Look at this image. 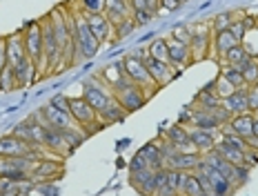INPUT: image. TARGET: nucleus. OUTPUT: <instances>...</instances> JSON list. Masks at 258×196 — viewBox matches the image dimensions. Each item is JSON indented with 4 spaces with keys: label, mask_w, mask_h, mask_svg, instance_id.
Masks as SVG:
<instances>
[{
    "label": "nucleus",
    "mask_w": 258,
    "mask_h": 196,
    "mask_svg": "<svg viewBox=\"0 0 258 196\" xmlns=\"http://www.w3.org/2000/svg\"><path fill=\"white\" fill-rule=\"evenodd\" d=\"M69 12V23H72L74 29V42H76V56L83 58V61H91V58L98 54L100 42L98 38L91 34L85 16L78 12V9H67Z\"/></svg>",
    "instance_id": "nucleus-1"
},
{
    "label": "nucleus",
    "mask_w": 258,
    "mask_h": 196,
    "mask_svg": "<svg viewBox=\"0 0 258 196\" xmlns=\"http://www.w3.org/2000/svg\"><path fill=\"white\" fill-rule=\"evenodd\" d=\"M191 40H189V58L191 63L207 61L212 56V23H196L189 25Z\"/></svg>",
    "instance_id": "nucleus-2"
},
{
    "label": "nucleus",
    "mask_w": 258,
    "mask_h": 196,
    "mask_svg": "<svg viewBox=\"0 0 258 196\" xmlns=\"http://www.w3.org/2000/svg\"><path fill=\"white\" fill-rule=\"evenodd\" d=\"M23 38H25V52L31 61L36 63V67L40 69L45 67V47H42V23L40 20H31L23 27Z\"/></svg>",
    "instance_id": "nucleus-3"
},
{
    "label": "nucleus",
    "mask_w": 258,
    "mask_h": 196,
    "mask_svg": "<svg viewBox=\"0 0 258 196\" xmlns=\"http://www.w3.org/2000/svg\"><path fill=\"white\" fill-rule=\"evenodd\" d=\"M64 174V159L60 156H47V159H40L34 163L29 172V178L34 185L38 183H51L56 178H60Z\"/></svg>",
    "instance_id": "nucleus-4"
},
{
    "label": "nucleus",
    "mask_w": 258,
    "mask_h": 196,
    "mask_svg": "<svg viewBox=\"0 0 258 196\" xmlns=\"http://www.w3.org/2000/svg\"><path fill=\"white\" fill-rule=\"evenodd\" d=\"M120 63H122V69H125L127 78L132 80L134 85H138L141 89L147 91L149 98H152L156 91L160 89V87L154 83L152 76H149V72H147V67L143 65V61H138V58H132V56H125Z\"/></svg>",
    "instance_id": "nucleus-5"
},
{
    "label": "nucleus",
    "mask_w": 258,
    "mask_h": 196,
    "mask_svg": "<svg viewBox=\"0 0 258 196\" xmlns=\"http://www.w3.org/2000/svg\"><path fill=\"white\" fill-rule=\"evenodd\" d=\"M83 98L100 114L111 101H114V94H111V91L107 89V87L100 83L96 76H91V78H87L83 83Z\"/></svg>",
    "instance_id": "nucleus-6"
},
{
    "label": "nucleus",
    "mask_w": 258,
    "mask_h": 196,
    "mask_svg": "<svg viewBox=\"0 0 258 196\" xmlns=\"http://www.w3.org/2000/svg\"><path fill=\"white\" fill-rule=\"evenodd\" d=\"M96 78L103 83L107 89L111 91V94H118L120 89H125V87L129 85H134L132 80L127 78V74H125V69H122V63L118 61V63H111V65H105L103 69H100L98 74H96Z\"/></svg>",
    "instance_id": "nucleus-7"
},
{
    "label": "nucleus",
    "mask_w": 258,
    "mask_h": 196,
    "mask_svg": "<svg viewBox=\"0 0 258 196\" xmlns=\"http://www.w3.org/2000/svg\"><path fill=\"white\" fill-rule=\"evenodd\" d=\"M114 98L127 114H134V112H138L145 107V103L149 101V94L145 89H141L138 85H129L125 89L118 91V94H114Z\"/></svg>",
    "instance_id": "nucleus-8"
},
{
    "label": "nucleus",
    "mask_w": 258,
    "mask_h": 196,
    "mask_svg": "<svg viewBox=\"0 0 258 196\" xmlns=\"http://www.w3.org/2000/svg\"><path fill=\"white\" fill-rule=\"evenodd\" d=\"M14 136H20L23 140H27L29 145H42L45 147V134H47V127L42 123H38L34 116H29L27 121H23L20 125H16L12 129Z\"/></svg>",
    "instance_id": "nucleus-9"
},
{
    "label": "nucleus",
    "mask_w": 258,
    "mask_h": 196,
    "mask_svg": "<svg viewBox=\"0 0 258 196\" xmlns=\"http://www.w3.org/2000/svg\"><path fill=\"white\" fill-rule=\"evenodd\" d=\"M143 65L147 67V72L149 76L154 78V83L158 85V87H163V85H167L169 80H174L176 76H178V72H176L174 67H171L169 63H163V61H156V58L152 56H145V61Z\"/></svg>",
    "instance_id": "nucleus-10"
},
{
    "label": "nucleus",
    "mask_w": 258,
    "mask_h": 196,
    "mask_svg": "<svg viewBox=\"0 0 258 196\" xmlns=\"http://www.w3.org/2000/svg\"><path fill=\"white\" fill-rule=\"evenodd\" d=\"M83 16H85V20H87L91 34L98 38L100 45L114 40V25L109 23V18H107L105 14H83Z\"/></svg>",
    "instance_id": "nucleus-11"
},
{
    "label": "nucleus",
    "mask_w": 258,
    "mask_h": 196,
    "mask_svg": "<svg viewBox=\"0 0 258 196\" xmlns=\"http://www.w3.org/2000/svg\"><path fill=\"white\" fill-rule=\"evenodd\" d=\"M14 76H16V87L25 89V87L34 85L40 78V69L36 67V63L29 56H25L18 65H14Z\"/></svg>",
    "instance_id": "nucleus-12"
},
{
    "label": "nucleus",
    "mask_w": 258,
    "mask_h": 196,
    "mask_svg": "<svg viewBox=\"0 0 258 196\" xmlns=\"http://www.w3.org/2000/svg\"><path fill=\"white\" fill-rule=\"evenodd\" d=\"M167 61L169 65L176 69V72H182L187 65H191V58H189V45L185 42H178V40H171L167 38Z\"/></svg>",
    "instance_id": "nucleus-13"
},
{
    "label": "nucleus",
    "mask_w": 258,
    "mask_h": 196,
    "mask_svg": "<svg viewBox=\"0 0 258 196\" xmlns=\"http://www.w3.org/2000/svg\"><path fill=\"white\" fill-rule=\"evenodd\" d=\"M3 38H5V49H7V63L14 67V65H18L27 56L23 29H16V31H12V34L3 36Z\"/></svg>",
    "instance_id": "nucleus-14"
},
{
    "label": "nucleus",
    "mask_w": 258,
    "mask_h": 196,
    "mask_svg": "<svg viewBox=\"0 0 258 196\" xmlns=\"http://www.w3.org/2000/svg\"><path fill=\"white\" fill-rule=\"evenodd\" d=\"M203 161L201 152H176L171 159L165 163V170H178V172H194L198 163Z\"/></svg>",
    "instance_id": "nucleus-15"
},
{
    "label": "nucleus",
    "mask_w": 258,
    "mask_h": 196,
    "mask_svg": "<svg viewBox=\"0 0 258 196\" xmlns=\"http://www.w3.org/2000/svg\"><path fill=\"white\" fill-rule=\"evenodd\" d=\"M45 147L47 152H53L56 156H60V159H67V156H72V147H69L67 138H64L62 129H56V127H47V134H45Z\"/></svg>",
    "instance_id": "nucleus-16"
},
{
    "label": "nucleus",
    "mask_w": 258,
    "mask_h": 196,
    "mask_svg": "<svg viewBox=\"0 0 258 196\" xmlns=\"http://www.w3.org/2000/svg\"><path fill=\"white\" fill-rule=\"evenodd\" d=\"M38 112H40V116L45 118V123L49 125V127H56V129H72V127H78V125L72 121V116H69V114L56 110L51 103L42 105Z\"/></svg>",
    "instance_id": "nucleus-17"
},
{
    "label": "nucleus",
    "mask_w": 258,
    "mask_h": 196,
    "mask_svg": "<svg viewBox=\"0 0 258 196\" xmlns=\"http://www.w3.org/2000/svg\"><path fill=\"white\" fill-rule=\"evenodd\" d=\"M29 152H31V145L23 140L20 136H14V134H5L0 138V156H27L29 159Z\"/></svg>",
    "instance_id": "nucleus-18"
},
{
    "label": "nucleus",
    "mask_w": 258,
    "mask_h": 196,
    "mask_svg": "<svg viewBox=\"0 0 258 196\" xmlns=\"http://www.w3.org/2000/svg\"><path fill=\"white\" fill-rule=\"evenodd\" d=\"M163 136H165V140H169L178 152H196L189 140V127H185V125L174 123L171 127L165 129Z\"/></svg>",
    "instance_id": "nucleus-19"
},
{
    "label": "nucleus",
    "mask_w": 258,
    "mask_h": 196,
    "mask_svg": "<svg viewBox=\"0 0 258 196\" xmlns=\"http://www.w3.org/2000/svg\"><path fill=\"white\" fill-rule=\"evenodd\" d=\"M189 140L194 145V150L201 152V154H207L216 147L218 136L216 132H209V129H198V127H189Z\"/></svg>",
    "instance_id": "nucleus-20"
},
{
    "label": "nucleus",
    "mask_w": 258,
    "mask_h": 196,
    "mask_svg": "<svg viewBox=\"0 0 258 196\" xmlns=\"http://www.w3.org/2000/svg\"><path fill=\"white\" fill-rule=\"evenodd\" d=\"M154 172L156 170H141L129 172V185L143 196H154Z\"/></svg>",
    "instance_id": "nucleus-21"
},
{
    "label": "nucleus",
    "mask_w": 258,
    "mask_h": 196,
    "mask_svg": "<svg viewBox=\"0 0 258 196\" xmlns=\"http://www.w3.org/2000/svg\"><path fill=\"white\" fill-rule=\"evenodd\" d=\"M234 45H238V40L229 34V29L225 31H216V34H212V52H214V58L220 63L225 58V54L229 52Z\"/></svg>",
    "instance_id": "nucleus-22"
},
{
    "label": "nucleus",
    "mask_w": 258,
    "mask_h": 196,
    "mask_svg": "<svg viewBox=\"0 0 258 196\" xmlns=\"http://www.w3.org/2000/svg\"><path fill=\"white\" fill-rule=\"evenodd\" d=\"M223 107L232 114V116H238V114L249 112L247 110V87H243V89H234L229 96H225L223 98Z\"/></svg>",
    "instance_id": "nucleus-23"
},
{
    "label": "nucleus",
    "mask_w": 258,
    "mask_h": 196,
    "mask_svg": "<svg viewBox=\"0 0 258 196\" xmlns=\"http://www.w3.org/2000/svg\"><path fill=\"white\" fill-rule=\"evenodd\" d=\"M105 16L109 18V23L116 27L120 20H125V18L132 16L129 0H107V3H105Z\"/></svg>",
    "instance_id": "nucleus-24"
},
{
    "label": "nucleus",
    "mask_w": 258,
    "mask_h": 196,
    "mask_svg": "<svg viewBox=\"0 0 258 196\" xmlns=\"http://www.w3.org/2000/svg\"><path fill=\"white\" fill-rule=\"evenodd\" d=\"M0 178H7V181H14V183H31L29 172L18 170L14 165V161L5 159V156H0Z\"/></svg>",
    "instance_id": "nucleus-25"
},
{
    "label": "nucleus",
    "mask_w": 258,
    "mask_h": 196,
    "mask_svg": "<svg viewBox=\"0 0 258 196\" xmlns=\"http://www.w3.org/2000/svg\"><path fill=\"white\" fill-rule=\"evenodd\" d=\"M189 105L194 107V110H201V112H214L216 107L223 105V98H218L214 91H209V89L203 87V89L198 91L196 98H194Z\"/></svg>",
    "instance_id": "nucleus-26"
},
{
    "label": "nucleus",
    "mask_w": 258,
    "mask_h": 196,
    "mask_svg": "<svg viewBox=\"0 0 258 196\" xmlns=\"http://www.w3.org/2000/svg\"><path fill=\"white\" fill-rule=\"evenodd\" d=\"M138 154L147 161V165L152 167V170H163L165 167V161H163V156H160V145L156 138L149 140V143H145L141 150H138Z\"/></svg>",
    "instance_id": "nucleus-27"
},
{
    "label": "nucleus",
    "mask_w": 258,
    "mask_h": 196,
    "mask_svg": "<svg viewBox=\"0 0 258 196\" xmlns=\"http://www.w3.org/2000/svg\"><path fill=\"white\" fill-rule=\"evenodd\" d=\"M254 116H256V114H251V112L232 116V121L227 123V127L232 129L234 134H238L240 138H247V136H251V123H254Z\"/></svg>",
    "instance_id": "nucleus-28"
},
{
    "label": "nucleus",
    "mask_w": 258,
    "mask_h": 196,
    "mask_svg": "<svg viewBox=\"0 0 258 196\" xmlns=\"http://www.w3.org/2000/svg\"><path fill=\"white\" fill-rule=\"evenodd\" d=\"M220 78L225 80V83H229L234 87V89H243L245 85V80H243V74H240V69L238 67H232V65H227V63H220Z\"/></svg>",
    "instance_id": "nucleus-29"
},
{
    "label": "nucleus",
    "mask_w": 258,
    "mask_h": 196,
    "mask_svg": "<svg viewBox=\"0 0 258 196\" xmlns=\"http://www.w3.org/2000/svg\"><path fill=\"white\" fill-rule=\"evenodd\" d=\"M214 150L218 152L220 156H223L227 163H232V165H243V150H238V147L234 145H227L225 140H216V147Z\"/></svg>",
    "instance_id": "nucleus-30"
},
{
    "label": "nucleus",
    "mask_w": 258,
    "mask_h": 196,
    "mask_svg": "<svg viewBox=\"0 0 258 196\" xmlns=\"http://www.w3.org/2000/svg\"><path fill=\"white\" fill-rule=\"evenodd\" d=\"M98 116H100V121H103L105 125H114V123H120V121H125V116H129V114H127L125 110H122L120 105H118V101L114 98V101H111L109 105H107L105 110L98 114Z\"/></svg>",
    "instance_id": "nucleus-31"
},
{
    "label": "nucleus",
    "mask_w": 258,
    "mask_h": 196,
    "mask_svg": "<svg viewBox=\"0 0 258 196\" xmlns=\"http://www.w3.org/2000/svg\"><path fill=\"white\" fill-rule=\"evenodd\" d=\"M191 127H198V129H209V132H220V125H218L216 118H214L209 112H201V110H196V112H194Z\"/></svg>",
    "instance_id": "nucleus-32"
},
{
    "label": "nucleus",
    "mask_w": 258,
    "mask_h": 196,
    "mask_svg": "<svg viewBox=\"0 0 258 196\" xmlns=\"http://www.w3.org/2000/svg\"><path fill=\"white\" fill-rule=\"evenodd\" d=\"M238 69H240V74H243V80H245L247 87H251V85L258 83V58L249 56Z\"/></svg>",
    "instance_id": "nucleus-33"
},
{
    "label": "nucleus",
    "mask_w": 258,
    "mask_h": 196,
    "mask_svg": "<svg viewBox=\"0 0 258 196\" xmlns=\"http://www.w3.org/2000/svg\"><path fill=\"white\" fill-rule=\"evenodd\" d=\"M243 14H236V12H223L218 16H214L209 23H212V34H216V31H225L229 29V25L234 23V20H238Z\"/></svg>",
    "instance_id": "nucleus-34"
},
{
    "label": "nucleus",
    "mask_w": 258,
    "mask_h": 196,
    "mask_svg": "<svg viewBox=\"0 0 258 196\" xmlns=\"http://www.w3.org/2000/svg\"><path fill=\"white\" fill-rule=\"evenodd\" d=\"M247 58H249V54H247V49L243 47V42H238V45H234L227 54H225V58L220 63H227V65H232V67H240Z\"/></svg>",
    "instance_id": "nucleus-35"
},
{
    "label": "nucleus",
    "mask_w": 258,
    "mask_h": 196,
    "mask_svg": "<svg viewBox=\"0 0 258 196\" xmlns=\"http://www.w3.org/2000/svg\"><path fill=\"white\" fill-rule=\"evenodd\" d=\"M147 56L156 58V61L169 63L167 61V38H154V40L147 45Z\"/></svg>",
    "instance_id": "nucleus-36"
},
{
    "label": "nucleus",
    "mask_w": 258,
    "mask_h": 196,
    "mask_svg": "<svg viewBox=\"0 0 258 196\" xmlns=\"http://www.w3.org/2000/svg\"><path fill=\"white\" fill-rule=\"evenodd\" d=\"M201 194H205L203 192L201 178H198L194 172H187L185 183H182V196H201Z\"/></svg>",
    "instance_id": "nucleus-37"
},
{
    "label": "nucleus",
    "mask_w": 258,
    "mask_h": 196,
    "mask_svg": "<svg viewBox=\"0 0 258 196\" xmlns=\"http://www.w3.org/2000/svg\"><path fill=\"white\" fill-rule=\"evenodd\" d=\"M18 87H16V76H14V67L12 65H5L3 69H0V91H16Z\"/></svg>",
    "instance_id": "nucleus-38"
},
{
    "label": "nucleus",
    "mask_w": 258,
    "mask_h": 196,
    "mask_svg": "<svg viewBox=\"0 0 258 196\" xmlns=\"http://www.w3.org/2000/svg\"><path fill=\"white\" fill-rule=\"evenodd\" d=\"M134 29H136V23L132 20V16H129V18H125V20H120V23L114 27V42L129 38V36L134 34Z\"/></svg>",
    "instance_id": "nucleus-39"
},
{
    "label": "nucleus",
    "mask_w": 258,
    "mask_h": 196,
    "mask_svg": "<svg viewBox=\"0 0 258 196\" xmlns=\"http://www.w3.org/2000/svg\"><path fill=\"white\" fill-rule=\"evenodd\" d=\"M107 0H78L76 9L80 14H105Z\"/></svg>",
    "instance_id": "nucleus-40"
},
{
    "label": "nucleus",
    "mask_w": 258,
    "mask_h": 196,
    "mask_svg": "<svg viewBox=\"0 0 258 196\" xmlns=\"http://www.w3.org/2000/svg\"><path fill=\"white\" fill-rule=\"evenodd\" d=\"M171 40H178V42H185V45H189L191 40V31H189V25H174L171 27V34H169Z\"/></svg>",
    "instance_id": "nucleus-41"
},
{
    "label": "nucleus",
    "mask_w": 258,
    "mask_h": 196,
    "mask_svg": "<svg viewBox=\"0 0 258 196\" xmlns=\"http://www.w3.org/2000/svg\"><path fill=\"white\" fill-rule=\"evenodd\" d=\"M247 178H249V167H247V165H236L234 167V176H232L234 189L243 187V185L247 183Z\"/></svg>",
    "instance_id": "nucleus-42"
},
{
    "label": "nucleus",
    "mask_w": 258,
    "mask_h": 196,
    "mask_svg": "<svg viewBox=\"0 0 258 196\" xmlns=\"http://www.w3.org/2000/svg\"><path fill=\"white\" fill-rule=\"evenodd\" d=\"M154 18H156V14L147 12V9H141V12H132V20L136 23V27H145V25H149Z\"/></svg>",
    "instance_id": "nucleus-43"
},
{
    "label": "nucleus",
    "mask_w": 258,
    "mask_h": 196,
    "mask_svg": "<svg viewBox=\"0 0 258 196\" xmlns=\"http://www.w3.org/2000/svg\"><path fill=\"white\" fill-rule=\"evenodd\" d=\"M247 110L251 114H258V87H247Z\"/></svg>",
    "instance_id": "nucleus-44"
},
{
    "label": "nucleus",
    "mask_w": 258,
    "mask_h": 196,
    "mask_svg": "<svg viewBox=\"0 0 258 196\" xmlns=\"http://www.w3.org/2000/svg\"><path fill=\"white\" fill-rule=\"evenodd\" d=\"M141 170H152V167H149L147 161L136 152V154L132 156V161H129V172H141Z\"/></svg>",
    "instance_id": "nucleus-45"
},
{
    "label": "nucleus",
    "mask_w": 258,
    "mask_h": 196,
    "mask_svg": "<svg viewBox=\"0 0 258 196\" xmlns=\"http://www.w3.org/2000/svg\"><path fill=\"white\" fill-rule=\"evenodd\" d=\"M229 34H232L238 42H243V38H245V34H247V29H245V25L240 23V18H238V20H234V23L229 25Z\"/></svg>",
    "instance_id": "nucleus-46"
},
{
    "label": "nucleus",
    "mask_w": 258,
    "mask_h": 196,
    "mask_svg": "<svg viewBox=\"0 0 258 196\" xmlns=\"http://www.w3.org/2000/svg\"><path fill=\"white\" fill-rule=\"evenodd\" d=\"M243 165H247L249 170H254V167L258 165V150H247L243 152Z\"/></svg>",
    "instance_id": "nucleus-47"
},
{
    "label": "nucleus",
    "mask_w": 258,
    "mask_h": 196,
    "mask_svg": "<svg viewBox=\"0 0 258 196\" xmlns=\"http://www.w3.org/2000/svg\"><path fill=\"white\" fill-rule=\"evenodd\" d=\"M194 107L191 105H187V107H182V112H180V116H178V125H185V127H191V121H194Z\"/></svg>",
    "instance_id": "nucleus-48"
},
{
    "label": "nucleus",
    "mask_w": 258,
    "mask_h": 196,
    "mask_svg": "<svg viewBox=\"0 0 258 196\" xmlns=\"http://www.w3.org/2000/svg\"><path fill=\"white\" fill-rule=\"evenodd\" d=\"M49 103H51L53 107H56V110H60V112H64V114H69V96L58 94V96H53Z\"/></svg>",
    "instance_id": "nucleus-49"
},
{
    "label": "nucleus",
    "mask_w": 258,
    "mask_h": 196,
    "mask_svg": "<svg viewBox=\"0 0 258 196\" xmlns=\"http://www.w3.org/2000/svg\"><path fill=\"white\" fill-rule=\"evenodd\" d=\"M240 23L245 25L247 31H254L258 27V18H256V16H251V14H243V16H240Z\"/></svg>",
    "instance_id": "nucleus-50"
},
{
    "label": "nucleus",
    "mask_w": 258,
    "mask_h": 196,
    "mask_svg": "<svg viewBox=\"0 0 258 196\" xmlns=\"http://www.w3.org/2000/svg\"><path fill=\"white\" fill-rule=\"evenodd\" d=\"M178 7H180L178 0H160V9L163 12H176Z\"/></svg>",
    "instance_id": "nucleus-51"
},
{
    "label": "nucleus",
    "mask_w": 258,
    "mask_h": 196,
    "mask_svg": "<svg viewBox=\"0 0 258 196\" xmlns=\"http://www.w3.org/2000/svg\"><path fill=\"white\" fill-rule=\"evenodd\" d=\"M147 9L152 14H158V9H160V0H147Z\"/></svg>",
    "instance_id": "nucleus-52"
},
{
    "label": "nucleus",
    "mask_w": 258,
    "mask_h": 196,
    "mask_svg": "<svg viewBox=\"0 0 258 196\" xmlns=\"http://www.w3.org/2000/svg\"><path fill=\"white\" fill-rule=\"evenodd\" d=\"M245 143H247V147H249V150H258V138H256V136H247Z\"/></svg>",
    "instance_id": "nucleus-53"
},
{
    "label": "nucleus",
    "mask_w": 258,
    "mask_h": 196,
    "mask_svg": "<svg viewBox=\"0 0 258 196\" xmlns=\"http://www.w3.org/2000/svg\"><path fill=\"white\" fill-rule=\"evenodd\" d=\"M20 196H29V194H27V192H23V194H20Z\"/></svg>",
    "instance_id": "nucleus-54"
},
{
    "label": "nucleus",
    "mask_w": 258,
    "mask_h": 196,
    "mask_svg": "<svg viewBox=\"0 0 258 196\" xmlns=\"http://www.w3.org/2000/svg\"><path fill=\"white\" fill-rule=\"evenodd\" d=\"M178 3H180V5H182V3H187V0H178Z\"/></svg>",
    "instance_id": "nucleus-55"
},
{
    "label": "nucleus",
    "mask_w": 258,
    "mask_h": 196,
    "mask_svg": "<svg viewBox=\"0 0 258 196\" xmlns=\"http://www.w3.org/2000/svg\"><path fill=\"white\" fill-rule=\"evenodd\" d=\"M256 87H258V83H256Z\"/></svg>",
    "instance_id": "nucleus-56"
}]
</instances>
